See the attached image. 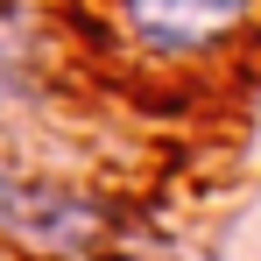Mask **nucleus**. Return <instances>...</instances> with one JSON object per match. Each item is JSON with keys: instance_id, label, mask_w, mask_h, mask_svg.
<instances>
[{"instance_id": "nucleus-1", "label": "nucleus", "mask_w": 261, "mask_h": 261, "mask_svg": "<svg viewBox=\"0 0 261 261\" xmlns=\"http://www.w3.org/2000/svg\"><path fill=\"white\" fill-rule=\"evenodd\" d=\"M113 29L155 64H205L247 36L261 0H106Z\"/></svg>"}, {"instance_id": "nucleus-2", "label": "nucleus", "mask_w": 261, "mask_h": 261, "mask_svg": "<svg viewBox=\"0 0 261 261\" xmlns=\"http://www.w3.org/2000/svg\"><path fill=\"white\" fill-rule=\"evenodd\" d=\"M7 226H14L21 240H43L49 254H71V247L99 240L106 212H99L92 198H78V191H14V212H7Z\"/></svg>"}, {"instance_id": "nucleus-3", "label": "nucleus", "mask_w": 261, "mask_h": 261, "mask_svg": "<svg viewBox=\"0 0 261 261\" xmlns=\"http://www.w3.org/2000/svg\"><path fill=\"white\" fill-rule=\"evenodd\" d=\"M14 191H21V184H14V176L0 170V226H7V212H14Z\"/></svg>"}]
</instances>
